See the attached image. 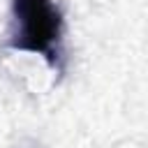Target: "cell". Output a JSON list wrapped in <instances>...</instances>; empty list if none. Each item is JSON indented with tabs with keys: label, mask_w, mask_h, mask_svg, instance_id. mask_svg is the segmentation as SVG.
Instances as JSON below:
<instances>
[{
	"label": "cell",
	"mask_w": 148,
	"mask_h": 148,
	"mask_svg": "<svg viewBox=\"0 0 148 148\" xmlns=\"http://www.w3.org/2000/svg\"><path fill=\"white\" fill-rule=\"evenodd\" d=\"M12 35L9 46L46 58V62L62 72V12L53 0H12Z\"/></svg>",
	"instance_id": "1"
}]
</instances>
